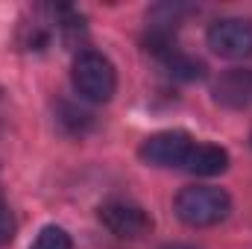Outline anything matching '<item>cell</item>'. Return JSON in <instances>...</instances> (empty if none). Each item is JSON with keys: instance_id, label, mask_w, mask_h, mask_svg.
Segmentation results:
<instances>
[{"instance_id": "cell-1", "label": "cell", "mask_w": 252, "mask_h": 249, "mask_svg": "<svg viewBox=\"0 0 252 249\" xmlns=\"http://www.w3.org/2000/svg\"><path fill=\"white\" fill-rule=\"evenodd\" d=\"M70 82H73V91L85 103L103 106L118 94V67L106 53L94 47H82L76 50L73 64H70Z\"/></svg>"}, {"instance_id": "cell-2", "label": "cell", "mask_w": 252, "mask_h": 249, "mask_svg": "<svg viewBox=\"0 0 252 249\" xmlns=\"http://www.w3.org/2000/svg\"><path fill=\"white\" fill-rule=\"evenodd\" d=\"M173 211L190 229H211L229 220L232 193L217 185H185L173 196Z\"/></svg>"}, {"instance_id": "cell-3", "label": "cell", "mask_w": 252, "mask_h": 249, "mask_svg": "<svg viewBox=\"0 0 252 249\" xmlns=\"http://www.w3.org/2000/svg\"><path fill=\"white\" fill-rule=\"evenodd\" d=\"M196 138L185 129H161L153 132L141 141L138 147V158L147 167H158V170H185L188 156L193 150Z\"/></svg>"}, {"instance_id": "cell-4", "label": "cell", "mask_w": 252, "mask_h": 249, "mask_svg": "<svg viewBox=\"0 0 252 249\" xmlns=\"http://www.w3.org/2000/svg\"><path fill=\"white\" fill-rule=\"evenodd\" d=\"M205 44L214 56L226 62H247L252 59V18L229 15L217 18L205 30Z\"/></svg>"}, {"instance_id": "cell-5", "label": "cell", "mask_w": 252, "mask_h": 249, "mask_svg": "<svg viewBox=\"0 0 252 249\" xmlns=\"http://www.w3.org/2000/svg\"><path fill=\"white\" fill-rule=\"evenodd\" d=\"M100 223L121 241H141L153 232V214L132 199H109L97 208Z\"/></svg>"}, {"instance_id": "cell-6", "label": "cell", "mask_w": 252, "mask_h": 249, "mask_svg": "<svg viewBox=\"0 0 252 249\" xmlns=\"http://www.w3.org/2000/svg\"><path fill=\"white\" fill-rule=\"evenodd\" d=\"M211 100L223 109H247L252 106V70L250 67H229L211 85Z\"/></svg>"}, {"instance_id": "cell-7", "label": "cell", "mask_w": 252, "mask_h": 249, "mask_svg": "<svg viewBox=\"0 0 252 249\" xmlns=\"http://www.w3.org/2000/svg\"><path fill=\"white\" fill-rule=\"evenodd\" d=\"M229 164H232V156H229L226 147L211 144V141H196L193 150H190V156H188L185 173L199 176V179H214V176L226 173Z\"/></svg>"}, {"instance_id": "cell-8", "label": "cell", "mask_w": 252, "mask_h": 249, "mask_svg": "<svg viewBox=\"0 0 252 249\" xmlns=\"http://www.w3.org/2000/svg\"><path fill=\"white\" fill-rule=\"evenodd\" d=\"M158 67L173 79V82H202L205 76H208V64L202 62V59H196V56H190L185 53L179 44L176 47H170V50H164L158 59Z\"/></svg>"}, {"instance_id": "cell-9", "label": "cell", "mask_w": 252, "mask_h": 249, "mask_svg": "<svg viewBox=\"0 0 252 249\" xmlns=\"http://www.w3.org/2000/svg\"><path fill=\"white\" fill-rule=\"evenodd\" d=\"M56 124H59V129H62L64 135H70V138H85V135H91V132L97 129V118H94L88 109H82L79 103L59 100V103H56Z\"/></svg>"}, {"instance_id": "cell-10", "label": "cell", "mask_w": 252, "mask_h": 249, "mask_svg": "<svg viewBox=\"0 0 252 249\" xmlns=\"http://www.w3.org/2000/svg\"><path fill=\"white\" fill-rule=\"evenodd\" d=\"M30 249H73V238L64 226H56V223H47L38 229V235L32 238Z\"/></svg>"}, {"instance_id": "cell-11", "label": "cell", "mask_w": 252, "mask_h": 249, "mask_svg": "<svg viewBox=\"0 0 252 249\" xmlns=\"http://www.w3.org/2000/svg\"><path fill=\"white\" fill-rule=\"evenodd\" d=\"M18 235V220L12 214V208L0 199V249H6Z\"/></svg>"}, {"instance_id": "cell-12", "label": "cell", "mask_w": 252, "mask_h": 249, "mask_svg": "<svg viewBox=\"0 0 252 249\" xmlns=\"http://www.w3.org/2000/svg\"><path fill=\"white\" fill-rule=\"evenodd\" d=\"M161 249H196L193 244H182V241H173V244H164Z\"/></svg>"}, {"instance_id": "cell-13", "label": "cell", "mask_w": 252, "mask_h": 249, "mask_svg": "<svg viewBox=\"0 0 252 249\" xmlns=\"http://www.w3.org/2000/svg\"><path fill=\"white\" fill-rule=\"evenodd\" d=\"M0 132H3V121H0Z\"/></svg>"}, {"instance_id": "cell-14", "label": "cell", "mask_w": 252, "mask_h": 249, "mask_svg": "<svg viewBox=\"0 0 252 249\" xmlns=\"http://www.w3.org/2000/svg\"><path fill=\"white\" fill-rule=\"evenodd\" d=\"M250 144H252V132H250Z\"/></svg>"}]
</instances>
